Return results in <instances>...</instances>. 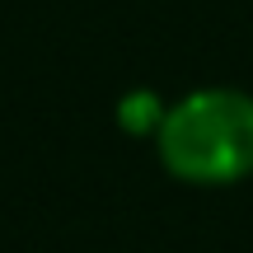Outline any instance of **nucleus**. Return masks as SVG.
<instances>
[{"mask_svg":"<svg viewBox=\"0 0 253 253\" xmlns=\"http://www.w3.org/2000/svg\"><path fill=\"white\" fill-rule=\"evenodd\" d=\"M155 160L188 188H230L253 178V94L202 84L169 103L155 131Z\"/></svg>","mask_w":253,"mask_h":253,"instance_id":"nucleus-1","label":"nucleus"},{"mask_svg":"<svg viewBox=\"0 0 253 253\" xmlns=\"http://www.w3.org/2000/svg\"><path fill=\"white\" fill-rule=\"evenodd\" d=\"M164 113H169V103L160 99L155 89H145V84H136V89H126L118 99V108H113V118H118V126L131 141H155V131H160Z\"/></svg>","mask_w":253,"mask_h":253,"instance_id":"nucleus-2","label":"nucleus"}]
</instances>
